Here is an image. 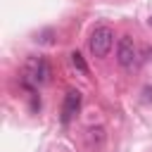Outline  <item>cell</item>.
<instances>
[{
    "label": "cell",
    "mask_w": 152,
    "mask_h": 152,
    "mask_svg": "<svg viewBox=\"0 0 152 152\" xmlns=\"http://www.w3.org/2000/svg\"><path fill=\"white\" fill-rule=\"evenodd\" d=\"M26 88L43 86L50 81V62L45 57H28L24 64V76H21Z\"/></svg>",
    "instance_id": "cell-1"
},
{
    "label": "cell",
    "mask_w": 152,
    "mask_h": 152,
    "mask_svg": "<svg viewBox=\"0 0 152 152\" xmlns=\"http://www.w3.org/2000/svg\"><path fill=\"white\" fill-rule=\"evenodd\" d=\"M114 45V31L109 26H95L90 38H88V48L95 57H107V52Z\"/></svg>",
    "instance_id": "cell-2"
},
{
    "label": "cell",
    "mask_w": 152,
    "mask_h": 152,
    "mask_svg": "<svg viewBox=\"0 0 152 152\" xmlns=\"http://www.w3.org/2000/svg\"><path fill=\"white\" fill-rule=\"evenodd\" d=\"M135 57H138L135 43H133L128 36H121L119 43H116V62H119L124 69H131V66L135 64Z\"/></svg>",
    "instance_id": "cell-3"
},
{
    "label": "cell",
    "mask_w": 152,
    "mask_h": 152,
    "mask_svg": "<svg viewBox=\"0 0 152 152\" xmlns=\"http://www.w3.org/2000/svg\"><path fill=\"white\" fill-rule=\"evenodd\" d=\"M78 109H81V93L78 90H69L66 97H64V102H62V116H59V121L66 126L78 114Z\"/></svg>",
    "instance_id": "cell-4"
},
{
    "label": "cell",
    "mask_w": 152,
    "mask_h": 152,
    "mask_svg": "<svg viewBox=\"0 0 152 152\" xmlns=\"http://www.w3.org/2000/svg\"><path fill=\"white\" fill-rule=\"evenodd\" d=\"M71 62H74V66H76L81 74H88V64H86V59L81 57V52H71Z\"/></svg>",
    "instance_id": "cell-5"
},
{
    "label": "cell",
    "mask_w": 152,
    "mask_h": 152,
    "mask_svg": "<svg viewBox=\"0 0 152 152\" xmlns=\"http://www.w3.org/2000/svg\"><path fill=\"white\" fill-rule=\"evenodd\" d=\"M150 21H152V19H150Z\"/></svg>",
    "instance_id": "cell-6"
}]
</instances>
